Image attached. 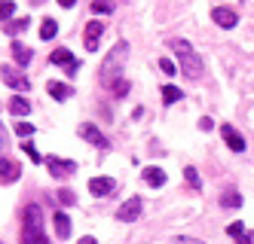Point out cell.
<instances>
[{
  "mask_svg": "<svg viewBox=\"0 0 254 244\" xmlns=\"http://www.w3.org/2000/svg\"><path fill=\"white\" fill-rule=\"evenodd\" d=\"M239 244H254V232H245V235L239 238Z\"/></svg>",
  "mask_w": 254,
  "mask_h": 244,
  "instance_id": "34",
  "label": "cell"
},
{
  "mask_svg": "<svg viewBox=\"0 0 254 244\" xmlns=\"http://www.w3.org/2000/svg\"><path fill=\"white\" fill-rule=\"evenodd\" d=\"M227 235H233V238H242V235H245V223H239V220H236V223H230V226H227Z\"/></svg>",
  "mask_w": 254,
  "mask_h": 244,
  "instance_id": "27",
  "label": "cell"
},
{
  "mask_svg": "<svg viewBox=\"0 0 254 244\" xmlns=\"http://www.w3.org/2000/svg\"><path fill=\"white\" fill-rule=\"evenodd\" d=\"M172 244H202V241H199V238H175Z\"/></svg>",
  "mask_w": 254,
  "mask_h": 244,
  "instance_id": "33",
  "label": "cell"
},
{
  "mask_svg": "<svg viewBox=\"0 0 254 244\" xmlns=\"http://www.w3.org/2000/svg\"><path fill=\"white\" fill-rule=\"evenodd\" d=\"M221 135H224V144L233 149V153H242V149H245V138L233 125H221Z\"/></svg>",
  "mask_w": 254,
  "mask_h": 244,
  "instance_id": "9",
  "label": "cell"
},
{
  "mask_svg": "<svg viewBox=\"0 0 254 244\" xmlns=\"http://www.w3.org/2000/svg\"><path fill=\"white\" fill-rule=\"evenodd\" d=\"M80 138H83V141H89V144H95V146H101V149L107 146V138L101 135V131H98V128H95L92 122H86V125H80Z\"/></svg>",
  "mask_w": 254,
  "mask_h": 244,
  "instance_id": "12",
  "label": "cell"
},
{
  "mask_svg": "<svg viewBox=\"0 0 254 244\" xmlns=\"http://www.w3.org/2000/svg\"><path fill=\"white\" fill-rule=\"evenodd\" d=\"M46 168H49V174L52 177H70L77 171V162H70V159H56V156H49L46 159Z\"/></svg>",
  "mask_w": 254,
  "mask_h": 244,
  "instance_id": "6",
  "label": "cell"
},
{
  "mask_svg": "<svg viewBox=\"0 0 254 244\" xmlns=\"http://www.w3.org/2000/svg\"><path fill=\"white\" fill-rule=\"evenodd\" d=\"M22 244H49V238L43 232V211H40V204H28V208H25Z\"/></svg>",
  "mask_w": 254,
  "mask_h": 244,
  "instance_id": "1",
  "label": "cell"
},
{
  "mask_svg": "<svg viewBox=\"0 0 254 244\" xmlns=\"http://www.w3.org/2000/svg\"><path fill=\"white\" fill-rule=\"evenodd\" d=\"M89 193H92V195H107V193H114V180L111 177H92V180H89Z\"/></svg>",
  "mask_w": 254,
  "mask_h": 244,
  "instance_id": "15",
  "label": "cell"
},
{
  "mask_svg": "<svg viewBox=\"0 0 254 244\" xmlns=\"http://www.w3.org/2000/svg\"><path fill=\"white\" fill-rule=\"evenodd\" d=\"M221 204H224V208H242V195L236 193V190H230V193H224Z\"/></svg>",
  "mask_w": 254,
  "mask_h": 244,
  "instance_id": "21",
  "label": "cell"
},
{
  "mask_svg": "<svg viewBox=\"0 0 254 244\" xmlns=\"http://www.w3.org/2000/svg\"><path fill=\"white\" fill-rule=\"evenodd\" d=\"M12 58H15V64H19V67H28L31 64V55H34V49H28L22 40H12Z\"/></svg>",
  "mask_w": 254,
  "mask_h": 244,
  "instance_id": "13",
  "label": "cell"
},
{
  "mask_svg": "<svg viewBox=\"0 0 254 244\" xmlns=\"http://www.w3.org/2000/svg\"><path fill=\"white\" fill-rule=\"evenodd\" d=\"M80 244H98V241H95L92 235H86V238H80Z\"/></svg>",
  "mask_w": 254,
  "mask_h": 244,
  "instance_id": "37",
  "label": "cell"
},
{
  "mask_svg": "<svg viewBox=\"0 0 254 244\" xmlns=\"http://www.w3.org/2000/svg\"><path fill=\"white\" fill-rule=\"evenodd\" d=\"M74 3H77V0H59V6H64V9H70Z\"/></svg>",
  "mask_w": 254,
  "mask_h": 244,
  "instance_id": "36",
  "label": "cell"
},
{
  "mask_svg": "<svg viewBox=\"0 0 254 244\" xmlns=\"http://www.w3.org/2000/svg\"><path fill=\"white\" fill-rule=\"evenodd\" d=\"M184 177H187V183L193 186V190H199V186H202V183H199V174H196V168H184Z\"/></svg>",
  "mask_w": 254,
  "mask_h": 244,
  "instance_id": "28",
  "label": "cell"
},
{
  "mask_svg": "<svg viewBox=\"0 0 254 244\" xmlns=\"http://www.w3.org/2000/svg\"><path fill=\"white\" fill-rule=\"evenodd\" d=\"M101 34H104V25H101V22H89V25H86V37H83V43H86V49H89V52H95V49H98Z\"/></svg>",
  "mask_w": 254,
  "mask_h": 244,
  "instance_id": "11",
  "label": "cell"
},
{
  "mask_svg": "<svg viewBox=\"0 0 254 244\" xmlns=\"http://www.w3.org/2000/svg\"><path fill=\"white\" fill-rule=\"evenodd\" d=\"M144 183H150V186H162L166 183V171H162V168H144Z\"/></svg>",
  "mask_w": 254,
  "mask_h": 244,
  "instance_id": "16",
  "label": "cell"
},
{
  "mask_svg": "<svg viewBox=\"0 0 254 244\" xmlns=\"http://www.w3.org/2000/svg\"><path fill=\"white\" fill-rule=\"evenodd\" d=\"M6 146V131H3V125H0V149Z\"/></svg>",
  "mask_w": 254,
  "mask_h": 244,
  "instance_id": "35",
  "label": "cell"
},
{
  "mask_svg": "<svg viewBox=\"0 0 254 244\" xmlns=\"http://www.w3.org/2000/svg\"><path fill=\"white\" fill-rule=\"evenodd\" d=\"M22 153H25L31 162H43V156L37 153V149H34V144H31V141H25V144H22Z\"/></svg>",
  "mask_w": 254,
  "mask_h": 244,
  "instance_id": "26",
  "label": "cell"
},
{
  "mask_svg": "<svg viewBox=\"0 0 254 244\" xmlns=\"http://www.w3.org/2000/svg\"><path fill=\"white\" fill-rule=\"evenodd\" d=\"M52 223H56V235H59V238H67V235H70V220H67V214L56 211Z\"/></svg>",
  "mask_w": 254,
  "mask_h": 244,
  "instance_id": "17",
  "label": "cell"
},
{
  "mask_svg": "<svg viewBox=\"0 0 254 244\" xmlns=\"http://www.w3.org/2000/svg\"><path fill=\"white\" fill-rule=\"evenodd\" d=\"M159 70H162V73H169V77H172V73H175L178 67H175V61H172V58H159Z\"/></svg>",
  "mask_w": 254,
  "mask_h": 244,
  "instance_id": "30",
  "label": "cell"
},
{
  "mask_svg": "<svg viewBox=\"0 0 254 244\" xmlns=\"http://www.w3.org/2000/svg\"><path fill=\"white\" fill-rule=\"evenodd\" d=\"M141 217V198L138 195H132L129 201H123L120 208H117V220L120 223H135Z\"/></svg>",
  "mask_w": 254,
  "mask_h": 244,
  "instance_id": "5",
  "label": "cell"
},
{
  "mask_svg": "<svg viewBox=\"0 0 254 244\" xmlns=\"http://www.w3.org/2000/svg\"><path fill=\"white\" fill-rule=\"evenodd\" d=\"M126 58H129V43H126V40H120V43H117L111 52L104 55V64H101V80H104V86H111L114 80H120Z\"/></svg>",
  "mask_w": 254,
  "mask_h": 244,
  "instance_id": "3",
  "label": "cell"
},
{
  "mask_svg": "<svg viewBox=\"0 0 254 244\" xmlns=\"http://www.w3.org/2000/svg\"><path fill=\"white\" fill-rule=\"evenodd\" d=\"M9 113H15V116H28V113H31V101L22 98V95L12 98V101H9Z\"/></svg>",
  "mask_w": 254,
  "mask_h": 244,
  "instance_id": "18",
  "label": "cell"
},
{
  "mask_svg": "<svg viewBox=\"0 0 254 244\" xmlns=\"http://www.w3.org/2000/svg\"><path fill=\"white\" fill-rule=\"evenodd\" d=\"M0 77H3V83L15 92H28L31 89V80L25 77V73L19 67H0Z\"/></svg>",
  "mask_w": 254,
  "mask_h": 244,
  "instance_id": "4",
  "label": "cell"
},
{
  "mask_svg": "<svg viewBox=\"0 0 254 244\" xmlns=\"http://www.w3.org/2000/svg\"><path fill=\"white\" fill-rule=\"evenodd\" d=\"M175 55H178L181 73H184L187 80H199V77H202V55H199L187 40H178L175 43Z\"/></svg>",
  "mask_w": 254,
  "mask_h": 244,
  "instance_id": "2",
  "label": "cell"
},
{
  "mask_svg": "<svg viewBox=\"0 0 254 244\" xmlns=\"http://www.w3.org/2000/svg\"><path fill=\"white\" fill-rule=\"evenodd\" d=\"M12 12H15V3H12V0H0V22H9Z\"/></svg>",
  "mask_w": 254,
  "mask_h": 244,
  "instance_id": "24",
  "label": "cell"
},
{
  "mask_svg": "<svg viewBox=\"0 0 254 244\" xmlns=\"http://www.w3.org/2000/svg\"><path fill=\"white\" fill-rule=\"evenodd\" d=\"M199 128H202V131H211V128H214V122H211L208 116H202V119H199Z\"/></svg>",
  "mask_w": 254,
  "mask_h": 244,
  "instance_id": "32",
  "label": "cell"
},
{
  "mask_svg": "<svg viewBox=\"0 0 254 244\" xmlns=\"http://www.w3.org/2000/svg\"><path fill=\"white\" fill-rule=\"evenodd\" d=\"M46 92H49L56 101H67L70 95H74V89H70L67 83H59V80H49V83H46Z\"/></svg>",
  "mask_w": 254,
  "mask_h": 244,
  "instance_id": "14",
  "label": "cell"
},
{
  "mask_svg": "<svg viewBox=\"0 0 254 244\" xmlns=\"http://www.w3.org/2000/svg\"><path fill=\"white\" fill-rule=\"evenodd\" d=\"M181 98H184V92H181V89L162 86V101H166V104H175V101H181Z\"/></svg>",
  "mask_w": 254,
  "mask_h": 244,
  "instance_id": "20",
  "label": "cell"
},
{
  "mask_svg": "<svg viewBox=\"0 0 254 244\" xmlns=\"http://www.w3.org/2000/svg\"><path fill=\"white\" fill-rule=\"evenodd\" d=\"M211 18H214V25H221L227 31L239 25V15H236V9H230V6H214L211 9Z\"/></svg>",
  "mask_w": 254,
  "mask_h": 244,
  "instance_id": "7",
  "label": "cell"
},
{
  "mask_svg": "<svg viewBox=\"0 0 254 244\" xmlns=\"http://www.w3.org/2000/svg\"><path fill=\"white\" fill-rule=\"evenodd\" d=\"M28 25H31V18H12V22H6V31L15 37V34H22Z\"/></svg>",
  "mask_w": 254,
  "mask_h": 244,
  "instance_id": "22",
  "label": "cell"
},
{
  "mask_svg": "<svg viewBox=\"0 0 254 244\" xmlns=\"http://www.w3.org/2000/svg\"><path fill=\"white\" fill-rule=\"evenodd\" d=\"M49 61H52V64H62V67L70 73V77H74V73H77V67H80V64H77V58H74V55H70L67 49H56V52L49 55Z\"/></svg>",
  "mask_w": 254,
  "mask_h": 244,
  "instance_id": "8",
  "label": "cell"
},
{
  "mask_svg": "<svg viewBox=\"0 0 254 244\" xmlns=\"http://www.w3.org/2000/svg\"><path fill=\"white\" fill-rule=\"evenodd\" d=\"M111 9H114V3H111V0H92V12H95V15H101V12L107 15Z\"/></svg>",
  "mask_w": 254,
  "mask_h": 244,
  "instance_id": "25",
  "label": "cell"
},
{
  "mask_svg": "<svg viewBox=\"0 0 254 244\" xmlns=\"http://www.w3.org/2000/svg\"><path fill=\"white\" fill-rule=\"evenodd\" d=\"M15 135H22V138L34 135V125H31V122H15Z\"/></svg>",
  "mask_w": 254,
  "mask_h": 244,
  "instance_id": "29",
  "label": "cell"
},
{
  "mask_svg": "<svg viewBox=\"0 0 254 244\" xmlns=\"http://www.w3.org/2000/svg\"><path fill=\"white\" fill-rule=\"evenodd\" d=\"M59 201H62V204H74V201H77V195L70 193V190H62V193H59Z\"/></svg>",
  "mask_w": 254,
  "mask_h": 244,
  "instance_id": "31",
  "label": "cell"
},
{
  "mask_svg": "<svg viewBox=\"0 0 254 244\" xmlns=\"http://www.w3.org/2000/svg\"><path fill=\"white\" fill-rule=\"evenodd\" d=\"M0 244H3V241H0Z\"/></svg>",
  "mask_w": 254,
  "mask_h": 244,
  "instance_id": "38",
  "label": "cell"
},
{
  "mask_svg": "<svg viewBox=\"0 0 254 244\" xmlns=\"http://www.w3.org/2000/svg\"><path fill=\"white\" fill-rule=\"evenodd\" d=\"M107 89H111V92H114V98H123V95H126V92H129V80H123V77H120V80H114V83H111V86H107Z\"/></svg>",
  "mask_w": 254,
  "mask_h": 244,
  "instance_id": "23",
  "label": "cell"
},
{
  "mask_svg": "<svg viewBox=\"0 0 254 244\" xmlns=\"http://www.w3.org/2000/svg\"><path fill=\"white\" fill-rule=\"evenodd\" d=\"M19 177H22L19 162H12V159H0V183H15Z\"/></svg>",
  "mask_w": 254,
  "mask_h": 244,
  "instance_id": "10",
  "label": "cell"
},
{
  "mask_svg": "<svg viewBox=\"0 0 254 244\" xmlns=\"http://www.w3.org/2000/svg\"><path fill=\"white\" fill-rule=\"evenodd\" d=\"M56 34H59V22L56 18H43L40 22V40H52Z\"/></svg>",
  "mask_w": 254,
  "mask_h": 244,
  "instance_id": "19",
  "label": "cell"
}]
</instances>
